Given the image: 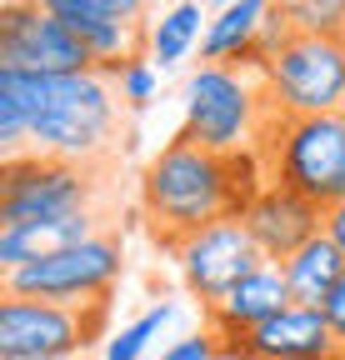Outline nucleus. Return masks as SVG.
Masks as SVG:
<instances>
[{"instance_id": "1", "label": "nucleus", "mask_w": 345, "mask_h": 360, "mask_svg": "<svg viewBox=\"0 0 345 360\" xmlns=\"http://www.w3.org/2000/svg\"><path fill=\"white\" fill-rule=\"evenodd\" d=\"M120 101L105 70L85 75H25L0 70V150L56 155L70 165H91L110 155L120 135Z\"/></svg>"}, {"instance_id": "2", "label": "nucleus", "mask_w": 345, "mask_h": 360, "mask_svg": "<svg viewBox=\"0 0 345 360\" xmlns=\"http://www.w3.org/2000/svg\"><path fill=\"white\" fill-rule=\"evenodd\" d=\"M266 186L261 155H215L185 135L150 155L141 170V210L160 245H176L215 220H230Z\"/></svg>"}, {"instance_id": "3", "label": "nucleus", "mask_w": 345, "mask_h": 360, "mask_svg": "<svg viewBox=\"0 0 345 360\" xmlns=\"http://www.w3.org/2000/svg\"><path fill=\"white\" fill-rule=\"evenodd\" d=\"M275 125L266 85L255 70L195 65L181 85V135L215 155H261Z\"/></svg>"}, {"instance_id": "4", "label": "nucleus", "mask_w": 345, "mask_h": 360, "mask_svg": "<svg viewBox=\"0 0 345 360\" xmlns=\"http://www.w3.org/2000/svg\"><path fill=\"white\" fill-rule=\"evenodd\" d=\"M261 165L266 180L306 195L320 210H335L345 200V110L275 120L266 130Z\"/></svg>"}, {"instance_id": "5", "label": "nucleus", "mask_w": 345, "mask_h": 360, "mask_svg": "<svg viewBox=\"0 0 345 360\" xmlns=\"http://www.w3.org/2000/svg\"><path fill=\"white\" fill-rule=\"evenodd\" d=\"M120 276H125V245H120V236L100 231L85 245H70L51 260H35V265L0 276V295L85 310V305H110V290L120 285Z\"/></svg>"}, {"instance_id": "6", "label": "nucleus", "mask_w": 345, "mask_h": 360, "mask_svg": "<svg viewBox=\"0 0 345 360\" xmlns=\"http://www.w3.org/2000/svg\"><path fill=\"white\" fill-rule=\"evenodd\" d=\"M255 75L266 85V101H271L275 120L345 110V40L290 35Z\"/></svg>"}, {"instance_id": "7", "label": "nucleus", "mask_w": 345, "mask_h": 360, "mask_svg": "<svg viewBox=\"0 0 345 360\" xmlns=\"http://www.w3.org/2000/svg\"><path fill=\"white\" fill-rule=\"evenodd\" d=\"M100 175L56 155H15L0 165V231L96 210Z\"/></svg>"}, {"instance_id": "8", "label": "nucleus", "mask_w": 345, "mask_h": 360, "mask_svg": "<svg viewBox=\"0 0 345 360\" xmlns=\"http://www.w3.org/2000/svg\"><path fill=\"white\" fill-rule=\"evenodd\" d=\"M110 305H51L0 295V360L11 355H46V360H80L91 345H105Z\"/></svg>"}, {"instance_id": "9", "label": "nucleus", "mask_w": 345, "mask_h": 360, "mask_svg": "<svg viewBox=\"0 0 345 360\" xmlns=\"http://www.w3.org/2000/svg\"><path fill=\"white\" fill-rule=\"evenodd\" d=\"M0 70L25 75H85L96 70L85 40L56 20L46 0H6L0 6Z\"/></svg>"}, {"instance_id": "10", "label": "nucleus", "mask_w": 345, "mask_h": 360, "mask_svg": "<svg viewBox=\"0 0 345 360\" xmlns=\"http://www.w3.org/2000/svg\"><path fill=\"white\" fill-rule=\"evenodd\" d=\"M165 250H170V260H176L185 290L200 300V310H210L215 300H226L245 276H255V270L266 265L261 245H255V236L245 231L240 215L215 220V225H205V231L165 245Z\"/></svg>"}, {"instance_id": "11", "label": "nucleus", "mask_w": 345, "mask_h": 360, "mask_svg": "<svg viewBox=\"0 0 345 360\" xmlns=\"http://www.w3.org/2000/svg\"><path fill=\"white\" fill-rule=\"evenodd\" d=\"M46 6L85 40L96 70H115L120 60L145 51L150 6H141V0H46Z\"/></svg>"}, {"instance_id": "12", "label": "nucleus", "mask_w": 345, "mask_h": 360, "mask_svg": "<svg viewBox=\"0 0 345 360\" xmlns=\"http://www.w3.org/2000/svg\"><path fill=\"white\" fill-rule=\"evenodd\" d=\"M240 220H245V231L255 236L261 255L275 260V265L290 260L306 240H315V236L325 231V210L311 205L306 195L275 186V180H266V186L250 195V205L240 210Z\"/></svg>"}, {"instance_id": "13", "label": "nucleus", "mask_w": 345, "mask_h": 360, "mask_svg": "<svg viewBox=\"0 0 345 360\" xmlns=\"http://www.w3.org/2000/svg\"><path fill=\"white\" fill-rule=\"evenodd\" d=\"M221 350H226V360H315V355H330L340 345L315 305H285L261 330H250Z\"/></svg>"}, {"instance_id": "14", "label": "nucleus", "mask_w": 345, "mask_h": 360, "mask_svg": "<svg viewBox=\"0 0 345 360\" xmlns=\"http://www.w3.org/2000/svg\"><path fill=\"white\" fill-rule=\"evenodd\" d=\"M285 305H295L290 300V285H285V270L275 265V260H266L255 276H245L226 300H215L210 310H205V330L221 340V345H230V340H240V335H250V330H261L271 315H280Z\"/></svg>"}, {"instance_id": "15", "label": "nucleus", "mask_w": 345, "mask_h": 360, "mask_svg": "<svg viewBox=\"0 0 345 360\" xmlns=\"http://www.w3.org/2000/svg\"><path fill=\"white\" fill-rule=\"evenodd\" d=\"M275 6L266 0H226L210 11L205 40H200V65H235V70H261V45Z\"/></svg>"}, {"instance_id": "16", "label": "nucleus", "mask_w": 345, "mask_h": 360, "mask_svg": "<svg viewBox=\"0 0 345 360\" xmlns=\"http://www.w3.org/2000/svg\"><path fill=\"white\" fill-rule=\"evenodd\" d=\"M105 231L100 225V210H80V215H65V220H35V225H11L0 231V276H11L20 265H35V260H51L70 245H85Z\"/></svg>"}, {"instance_id": "17", "label": "nucleus", "mask_w": 345, "mask_h": 360, "mask_svg": "<svg viewBox=\"0 0 345 360\" xmlns=\"http://www.w3.org/2000/svg\"><path fill=\"white\" fill-rule=\"evenodd\" d=\"M205 25H210V11L200 6V0H176V6L150 11V25H145V56H150L160 70L185 65V60L200 51Z\"/></svg>"}, {"instance_id": "18", "label": "nucleus", "mask_w": 345, "mask_h": 360, "mask_svg": "<svg viewBox=\"0 0 345 360\" xmlns=\"http://www.w3.org/2000/svg\"><path fill=\"white\" fill-rule=\"evenodd\" d=\"M280 270H285V285H290V300L295 305H325V295L345 281V250L320 231L315 240H306L290 260H280Z\"/></svg>"}, {"instance_id": "19", "label": "nucleus", "mask_w": 345, "mask_h": 360, "mask_svg": "<svg viewBox=\"0 0 345 360\" xmlns=\"http://www.w3.org/2000/svg\"><path fill=\"white\" fill-rule=\"evenodd\" d=\"M176 315H181L176 300H155V305H145L136 321H125V326L100 345V360H145L150 345H155L170 326H176Z\"/></svg>"}, {"instance_id": "20", "label": "nucleus", "mask_w": 345, "mask_h": 360, "mask_svg": "<svg viewBox=\"0 0 345 360\" xmlns=\"http://www.w3.org/2000/svg\"><path fill=\"white\" fill-rule=\"evenodd\" d=\"M110 75V85H115V101H120V110H131V115H141V110H150L155 105V96H160V65L141 51V56H131V60H120L115 70H105Z\"/></svg>"}, {"instance_id": "21", "label": "nucleus", "mask_w": 345, "mask_h": 360, "mask_svg": "<svg viewBox=\"0 0 345 360\" xmlns=\"http://www.w3.org/2000/svg\"><path fill=\"white\" fill-rule=\"evenodd\" d=\"M280 15L290 35L345 40V0H280Z\"/></svg>"}, {"instance_id": "22", "label": "nucleus", "mask_w": 345, "mask_h": 360, "mask_svg": "<svg viewBox=\"0 0 345 360\" xmlns=\"http://www.w3.org/2000/svg\"><path fill=\"white\" fill-rule=\"evenodd\" d=\"M221 340H215L210 330H190V335H176V340H165L155 360H221Z\"/></svg>"}, {"instance_id": "23", "label": "nucleus", "mask_w": 345, "mask_h": 360, "mask_svg": "<svg viewBox=\"0 0 345 360\" xmlns=\"http://www.w3.org/2000/svg\"><path fill=\"white\" fill-rule=\"evenodd\" d=\"M320 315H325V326H330V335H335V345L345 350V281L325 295V305H320Z\"/></svg>"}, {"instance_id": "24", "label": "nucleus", "mask_w": 345, "mask_h": 360, "mask_svg": "<svg viewBox=\"0 0 345 360\" xmlns=\"http://www.w3.org/2000/svg\"><path fill=\"white\" fill-rule=\"evenodd\" d=\"M325 236H330V240L345 250V200H340L335 210H325Z\"/></svg>"}, {"instance_id": "25", "label": "nucleus", "mask_w": 345, "mask_h": 360, "mask_svg": "<svg viewBox=\"0 0 345 360\" xmlns=\"http://www.w3.org/2000/svg\"><path fill=\"white\" fill-rule=\"evenodd\" d=\"M315 360H345V350H330V355H315Z\"/></svg>"}, {"instance_id": "26", "label": "nucleus", "mask_w": 345, "mask_h": 360, "mask_svg": "<svg viewBox=\"0 0 345 360\" xmlns=\"http://www.w3.org/2000/svg\"><path fill=\"white\" fill-rule=\"evenodd\" d=\"M11 360H46V355H11Z\"/></svg>"}]
</instances>
